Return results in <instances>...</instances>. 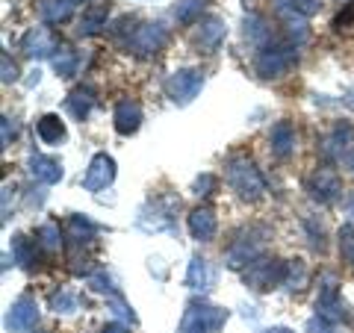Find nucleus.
I'll list each match as a JSON object with an SVG mask.
<instances>
[{"mask_svg":"<svg viewBox=\"0 0 354 333\" xmlns=\"http://www.w3.org/2000/svg\"><path fill=\"white\" fill-rule=\"evenodd\" d=\"M298 62V44L292 41H266L254 57V71L263 80H278Z\"/></svg>","mask_w":354,"mask_h":333,"instance_id":"1","label":"nucleus"},{"mask_svg":"<svg viewBox=\"0 0 354 333\" xmlns=\"http://www.w3.org/2000/svg\"><path fill=\"white\" fill-rule=\"evenodd\" d=\"M225 177L227 186L242 198V201H260L266 192V180L260 177L257 165L245 157H230L225 165Z\"/></svg>","mask_w":354,"mask_h":333,"instance_id":"2","label":"nucleus"},{"mask_svg":"<svg viewBox=\"0 0 354 333\" xmlns=\"http://www.w3.org/2000/svg\"><path fill=\"white\" fill-rule=\"evenodd\" d=\"M227 321V310L207 301H189L180 321V333H218Z\"/></svg>","mask_w":354,"mask_h":333,"instance_id":"3","label":"nucleus"},{"mask_svg":"<svg viewBox=\"0 0 354 333\" xmlns=\"http://www.w3.org/2000/svg\"><path fill=\"white\" fill-rule=\"evenodd\" d=\"M201 88H204V71H198V68H180L165 80V95H169L171 104H177V106L192 104L195 97L201 95Z\"/></svg>","mask_w":354,"mask_h":333,"instance_id":"4","label":"nucleus"},{"mask_svg":"<svg viewBox=\"0 0 354 333\" xmlns=\"http://www.w3.org/2000/svg\"><path fill=\"white\" fill-rule=\"evenodd\" d=\"M283 274H286V263H278V260H269V257H257L245 265V283L251 289H272V286H283Z\"/></svg>","mask_w":354,"mask_h":333,"instance_id":"5","label":"nucleus"},{"mask_svg":"<svg viewBox=\"0 0 354 333\" xmlns=\"http://www.w3.org/2000/svg\"><path fill=\"white\" fill-rule=\"evenodd\" d=\"M266 233H269L266 227H248V230H242L234 242H230L227 257H225L230 269H242V265H248L251 260L260 257V248H263Z\"/></svg>","mask_w":354,"mask_h":333,"instance_id":"6","label":"nucleus"},{"mask_svg":"<svg viewBox=\"0 0 354 333\" xmlns=\"http://www.w3.org/2000/svg\"><path fill=\"white\" fill-rule=\"evenodd\" d=\"M304 189L316 204H334L342 195V180H339V174L334 169H316L304 180Z\"/></svg>","mask_w":354,"mask_h":333,"instance_id":"7","label":"nucleus"},{"mask_svg":"<svg viewBox=\"0 0 354 333\" xmlns=\"http://www.w3.org/2000/svg\"><path fill=\"white\" fill-rule=\"evenodd\" d=\"M165 41H169V30H165L160 21H153V24H142L136 30V36L130 39L127 50H133L136 57H157L165 48Z\"/></svg>","mask_w":354,"mask_h":333,"instance_id":"8","label":"nucleus"},{"mask_svg":"<svg viewBox=\"0 0 354 333\" xmlns=\"http://www.w3.org/2000/svg\"><path fill=\"white\" fill-rule=\"evenodd\" d=\"M316 316H322L325 321H342L348 316V307L342 304L334 274H325V286L319 289V298H316Z\"/></svg>","mask_w":354,"mask_h":333,"instance_id":"9","label":"nucleus"},{"mask_svg":"<svg viewBox=\"0 0 354 333\" xmlns=\"http://www.w3.org/2000/svg\"><path fill=\"white\" fill-rule=\"evenodd\" d=\"M113 180H115V160L109 157V153H95L86 169L83 189L86 192H101V189H106Z\"/></svg>","mask_w":354,"mask_h":333,"instance_id":"10","label":"nucleus"},{"mask_svg":"<svg viewBox=\"0 0 354 333\" xmlns=\"http://www.w3.org/2000/svg\"><path fill=\"white\" fill-rule=\"evenodd\" d=\"M225 32H227V27H225V21H221L218 15H207V18H201L195 24V32H192V44L201 53H213L218 44H221V39H225Z\"/></svg>","mask_w":354,"mask_h":333,"instance_id":"11","label":"nucleus"},{"mask_svg":"<svg viewBox=\"0 0 354 333\" xmlns=\"http://www.w3.org/2000/svg\"><path fill=\"white\" fill-rule=\"evenodd\" d=\"M36 321H39V304L32 301V298L21 295L18 301L9 307V313H6V330H12V333H30L32 327H36Z\"/></svg>","mask_w":354,"mask_h":333,"instance_id":"12","label":"nucleus"},{"mask_svg":"<svg viewBox=\"0 0 354 333\" xmlns=\"http://www.w3.org/2000/svg\"><path fill=\"white\" fill-rule=\"evenodd\" d=\"M21 50L32 59H44L59 50V41L53 39V32L48 27H30L24 32V39H21Z\"/></svg>","mask_w":354,"mask_h":333,"instance_id":"13","label":"nucleus"},{"mask_svg":"<svg viewBox=\"0 0 354 333\" xmlns=\"http://www.w3.org/2000/svg\"><path fill=\"white\" fill-rule=\"evenodd\" d=\"M354 142V124H348V121H337L334 127L328 130V136L322 139V157L325 160H339L342 153L348 151V145Z\"/></svg>","mask_w":354,"mask_h":333,"instance_id":"14","label":"nucleus"},{"mask_svg":"<svg viewBox=\"0 0 354 333\" xmlns=\"http://www.w3.org/2000/svg\"><path fill=\"white\" fill-rule=\"evenodd\" d=\"M186 227H189L192 233V239L198 242H209L216 236V230H218V221H216V213L209 207H198L189 213V221H186Z\"/></svg>","mask_w":354,"mask_h":333,"instance_id":"15","label":"nucleus"},{"mask_svg":"<svg viewBox=\"0 0 354 333\" xmlns=\"http://www.w3.org/2000/svg\"><path fill=\"white\" fill-rule=\"evenodd\" d=\"M113 121H115V130L121 136H133V133L142 127V106L136 101H118Z\"/></svg>","mask_w":354,"mask_h":333,"instance_id":"16","label":"nucleus"},{"mask_svg":"<svg viewBox=\"0 0 354 333\" xmlns=\"http://www.w3.org/2000/svg\"><path fill=\"white\" fill-rule=\"evenodd\" d=\"M30 174L36 177L39 183L53 186V183L62 180V162L53 160V157H44V153H32L30 157Z\"/></svg>","mask_w":354,"mask_h":333,"instance_id":"17","label":"nucleus"},{"mask_svg":"<svg viewBox=\"0 0 354 333\" xmlns=\"http://www.w3.org/2000/svg\"><path fill=\"white\" fill-rule=\"evenodd\" d=\"M109 21V3H92L83 9L80 24H77V36H97Z\"/></svg>","mask_w":354,"mask_h":333,"instance_id":"18","label":"nucleus"},{"mask_svg":"<svg viewBox=\"0 0 354 333\" xmlns=\"http://www.w3.org/2000/svg\"><path fill=\"white\" fill-rule=\"evenodd\" d=\"M269 145H272V153H274L278 160L292 157V151H295V130H292L290 121H278V124L272 127Z\"/></svg>","mask_w":354,"mask_h":333,"instance_id":"19","label":"nucleus"},{"mask_svg":"<svg viewBox=\"0 0 354 333\" xmlns=\"http://www.w3.org/2000/svg\"><path fill=\"white\" fill-rule=\"evenodd\" d=\"M97 92H95V86H77L74 92L68 95V101H65V106H68V113L77 118V121H86L88 118V113H92V106H95V97Z\"/></svg>","mask_w":354,"mask_h":333,"instance_id":"20","label":"nucleus"},{"mask_svg":"<svg viewBox=\"0 0 354 333\" xmlns=\"http://www.w3.org/2000/svg\"><path fill=\"white\" fill-rule=\"evenodd\" d=\"M77 9V0H39V15L44 24H62Z\"/></svg>","mask_w":354,"mask_h":333,"instance_id":"21","label":"nucleus"},{"mask_svg":"<svg viewBox=\"0 0 354 333\" xmlns=\"http://www.w3.org/2000/svg\"><path fill=\"white\" fill-rule=\"evenodd\" d=\"M101 230L95 225V221H88L86 216H71L68 218V233H65V239H68V245L80 248V245H88V242L95 239V233Z\"/></svg>","mask_w":354,"mask_h":333,"instance_id":"22","label":"nucleus"},{"mask_svg":"<svg viewBox=\"0 0 354 333\" xmlns=\"http://www.w3.org/2000/svg\"><path fill=\"white\" fill-rule=\"evenodd\" d=\"M36 133H39V139L44 142V145H59V142L65 139V124H62V118L59 115H41L36 121Z\"/></svg>","mask_w":354,"mask_h":333,"instance_id":"23","label":"nucleus"},{"mask_svg":"<svg viewBox=\"0 0 354 333\" xmlns=\"http://www.w3.org/2000/svg\"><path fill=\"white\" fill-rule=\"evenodd\" d=\"M50 62L59 77H74L77 68H80V57H77V50H71L68 44H59V50L50 57Z\"/></svg>","mask_w":354,"mask_h":333,"instance_id":"24","label":"nucleus"},{"mask_svg":"<svg viewBox=\"0 0 354 333\" xmlns=\"http://www.w3.org/2000/svg\"><path fill=\"white\" fill-rule=\"evenodd\" d=\"M186 286L195 292H204L209 286V265L204 257H192L189 260V272H186Z\"/></svg>","mask_w":354,"mask_h":333,"instance_id":"25","label":"nucleus"},{"mask_svg":"<svg viewBox=\"0 0 354 333\" xmlns=\"http://www.w3.org/2000/svg\"><path fill=\"white\" fill-rule=\"evenodd\" d=\"M36 242L44 254H57L59 245H62V233H59V225H53V221H44V225L36 230Z\"/></svg>","mask_w":354,"mask_h":333,"instance_id":"26","label":"nucleus"},{"mask_svg":"<svg viewBox=\"0 0 354 333\" xmlns=\"http://www.w3.org/2000/svg\"><path fill=\"white\" fill-rule=\"evenodd\" d=\"M201 12H204V0H177L171 9L177 24H195V21H201Z\"/></svg>","mask_w":354,"mask_h":333,"instance_id":"27","label":"nucleus"},{"mask_svg":"<svg viewBox=\"0 0 354 333\" xmlns=\"http://www.w3.org/2000/svg\"><path fill=\"white\" fill-rule=\"evenodd\" d=\"M278 12H292V15H301V18H310L319 12L322 0H274Z\"/></svg>","mask_w":354,"mask_h":333,"instance_id":"28","label":"nucleus"},{"mask_svg":"<svg viewBox=\"0 0 354 333\" xmlns=\"http://www.w3.org/2000/svg\"><path fill=\"white\" fill-rule=\"evenodd\" d=\"M269 24H266V18L263 15H257V12H251V15H245V39L251 41V44H266L269 41Z\"/></svg>","mask_w":354,"mask_h":333,"instance_id":"29","label":"nucleus"},{"mask_svg":"<svg viewBox=\"0 0 354 333\" xmlns=\"http://www.w3.org/2000/svg\"><path fill=\"white\" fill-rule=\"evenodd\" d=\"M36 248H39V242L32 245L27 236H12V257L21 269H30V265L36 263Z\"/></svg>","mask_w":354,"mask_h":333,"instance_id":"30","label":"nucleus"},{"mask_svg":"<svg viewBox=\"0 0 354 333\" xmlns=\"http://www.w3.org/2000/svg\"><path fill=\"white\" fill-rule=\"evenodd\" d=\"M304 283H307V265H304V260H290V263H286L283 286L295 292V289H304Z\"/></svg>","mask_w":354,"mask_h":333,"instance_id":"31","label":"nucleus"},{"mask_svg":"<svg viewBox=\"0 0 354 333\" xmlns=\"http://www.w3.org/2000/svg\"><path fill=\"white\" fill-rule=\"evenodd\" d=\"M339 257L354 269V221L339 227Z\"/></svg>","mask_w":354,"mask_h":333,"instance_id":"32","label":"nucleus"},{"mask_svg":"<svg viewBox=\"0 0 354 333\" xmlns=\"http://www.w3.org/2000/svg\"><path fill=\"white\" fill-rule=\"evenodd\" d=\"M301 225H304V230H307L310 245H313L316 251H325V227H322V221L313 218V216H307Z\"/></svg>","mask_w":354,"mask_h":333,"instance_id":"33","label":"nucleus"},{"mask_svg":"<svg viewBox=\"0 0 354 333\" xmlns=\"http://www.w3.org/2000/svg\"><path fill=\"white\" fill-rule=\"evenodd\" d=\"M50 310H53V313H62V316H68V313H74V310H77V295L74 292H57V295H53L50 298Z\"/></svg>","mask_w":354,"mask_h":333,"instance_id":"34","label":"nucleus"},{"mask_svg":"<svg viewBox=\"0 0 354 333\" xmlns=\"http://www.w3.org/2000/svg\"><path fill=\"white\" fill-rule=\"evenodd\" d=\"M195 195H201V198H209V195H216V189H218V177L216 174H201L195 180Z\"/></svg>","mask_w":354,"mask_h":333,"instance_id":"35","label":"nucleus"},{"mask_svg":"<svg viewBox=\"0 0 354 333\" xmlns=\"http://www.w3.org/2000/svg\"><path fill=\"white\" fill-rule=\"evenodd\" d=\"M0 65H3V83L18 80V65L9 59V53H3V57H0Z\"/></svg>","mask_w":354,"mask_h":333,"instance_id":"36","label":"nucleus"},{"mask_svg":"<svg viewBox=\"0 0 354 333\" xmlns=\"http://www.w3.org/2000/svg\"><path fill=\"white\" fill-rule=\"evenodd\" d=\"M351 21H354V0H351V3H346V9H342V12L334 18V27L339 30V27H346V24H351Z\"/></svg>","mask_w":354,"mask_h":333,"instance_id":"37","label":"nucleus"},{"mask_svg":"<svg viewBox=\"0 0 354 333\" xmlns=\"http://www.w3.org/2000/svg\"><path fill=\"white\" fill-rule=\"evenodd\" d=\"M307 330H310V333H334V330H330V321H325L322 316L310 318V321H307Z\"/></svg>","mask_w":354,"mask_h":333,"instance_id":"38","label":"nucleus"},{"mask_svg":"<svg viewBox=\"0 0 354 333\" xmlns=\"http://www.w3.org/2000/svg\"><path fill=\"white\" fill-rule=\"evenodd\" d=\"M0 121H3V124H0V127H3V145H9V142H12L15 139V133H18V127L12 124V121H9L6 115L3 118H0Z\"/></svg>","mask_w":354,"mask_h":333,"instance_id":"39","label":"nucleus"},{"mask_svg":"<svg viewBox=\"0 0 354 333\" xmlns=\"http://www.w3.org/2000/svg\"><path fill=\"white\" fill-rule=\"evenodd\" d=\"M101 333H130V327H124L121 321H109V325H104Z\"/></svg>","mask_w":354,"mask_h":333,"instance_id":"40","label":"nucleus"},{"mask_svg":"<svg viewBox=\"0 0 354 333\" xmlns=\"http://www.w3.org/2000/svg\"><path fill=\"white\" fill-rule=\"evenodd\" d=\"M342 207H346V213H348V216L354 218V192H351V195L346 198V201H342Z\"/></svg>","mask_w":354,"mask_h":333,"instance_id":"41","label":"nucleus"},{"mask_svg":"<svg viewBox=\"0 0 354 333\" xmlns=\"http://www.w3.org/2000/svg\"><path fill=\"white\" fill-rule=\"evenodd\" d=\"M263 333H292L290 327H269V330H263Z\"/></svg>","mask_w":354,"mask_h":333,"instance_id":"42","label":"nucleus"},{"mask_svg":"<svg viewBox=\"0 0 354 333\" xmlns=\"http://www.w3.org/2000/svg\"><path fill=\"white\" fill-rule=\"evenodd\" d=\"M346 165H348V169H351V174H354V151H351L348 157H346Z\"/></svg>","mask_w":354,"mask_h":333,"instance_id":"43","label":"nucleus"},{"mask_svg":"<svg viewBox=\"0 0 354 333\" xmlns=\"http://www.w3.org/2000/svg\"><path fill=\"white\" fill-rule=\"evenodd\" d=\"M346 104L354 106V88H351V92H346Z\"/></svg>","mask_w":354,"mask_h":333,"instance_id":"44","label":"nucleus"}]
</instances>
